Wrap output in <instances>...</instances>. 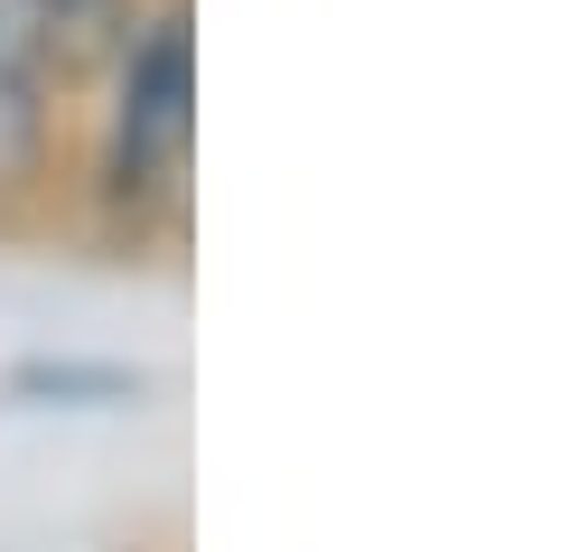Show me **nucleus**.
Instances as JSON below:
<instances>
[{
	"label": "nucleus",
	"instance_id": "nucleus-1",
	"mask_svg": "<svg viewBox=\"0 0 561 552\" xmlns=\"http://www.w3.org/2000/svg\"><path fill=\"white\" fill-rule=\"evenodd\" d=\"M187 150H197V29H187V0H150V20L113 57L94 198L122 225H150L160 206H179Z\"/></svg>",
	"mask_w": 561,
	"mask_h": 552
},
{
	"label": "nucleus",
	"instance_id": "nucleus-2",
	"mask_svg": "<svg viewBox=\"0 0 561 552\" xmlns=\"http://www.w3.org/2000/svg\"><path fill=\"white\" fill-rule=\"evenodd\" d=\"M66 57L47 29V0H0V198H20L47 178L57 150V94H66Z\"/></svg>",
	"mask_w": 561,
	"mask_h": 552
}]
</instances>
